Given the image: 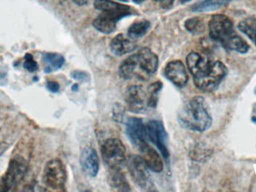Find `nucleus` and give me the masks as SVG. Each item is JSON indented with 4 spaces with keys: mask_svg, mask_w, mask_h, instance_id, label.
<instances>
[{
    "mask_svg": "<svg viewBox=\"0 0 256 192\" xmlns=\"http://www.w3.org/2000/svg\"><path fill=\"white\" fill-rule=\"evenodd\" d=\"M186 65L196 87L204 93L216 90L228 74V69L222 62L208 60L196 52L188 54Z\"/></svg>",
    "mask_w": 256,
    "mask_h": 192,
    "instance_id": "obj_1",
    "label": "nucleus"
},
{
    "mask_svg": "<svg viewBox=\"0 0 256 192\" xmlns=\"http://www.w3.org/2000/svg\"><path fill=\"white\" fill-rule=\"evenodd\" d=\"M159 59L149 48H142L120 65V75L124 80L147 81L158 69Z\"/></svg>",
    "mask_w": 256,
    "mask_h": 192,
    "instance_id": "obj_2",
    "label": "nucleus"
},
{
    "mask_svg": "<svg viewBox=\"0 0 256 192\" xmlns=\"http://www.w3.org/2000/svg\"><path fill=\"white\" fill-rule=\"evenodd\" d=\"M178 121L182 127L191 131L203 132L209 129L212 118L204 98L196 96L190 100L179 112Z\"/></svg>",
    "mask_w": 256,
    "mask_h": 192,
    "instance_id": "obj_3",
    "label": "nucleus"
},
{
    "mask_svg": "<svg viewBox=\"0 0 256 192\" xmlns=\"http://www.w3.org/2000/svg\"><path fill=\"white\" fill-rule=\"evenodd\" d=\"M28 162L24 157L16 155L10 159L7 170L0 177V192L10 191L18 186L28 171Z\"/></svg>",
    "mask_w": 256,
    "mask_h": 192,
    "instance_id": "obj_4",
    "label": "nucleus"
},
{
    "mask_svg": "<svg viewBox=\"0 0 256 192\" xmlns=\"http://www.w3.org/2000/svg\"><path fill=\"white\" fill-rule=\"evenodd\" d=\"M102 155L110 170L122 169L126 162V146L117 138L105 140L102 146Z\"/></svg>",
    "mask_w": 256,
    "mask_h": 192,
    "instance_id": "obj_5",
    "label": "nucleus"
},
{
    "mask_svg": "<svg viewBox=\"0 0 256 192\" xmlns=\"http://www.w3.org/2000/svg\"><path fill=\"white\" fill-rule=\"evenodd\" d=\"M67 173L64 164L60 159H52L45 165L44 183L54 190H63L66 186Z\"/></svg>",
    "mask_w": 256,
    "mask_h": 192,
    "instance_id": "obj_6",
    "label": "nucleus"
},
{
    "mask_svg": "<svg viewBox=\"0 0 256 192\" xmlns=\"http://www.w3.org/2000/svg\"><path fill=\"white\" fill-rule=\"evenodd\" d=\"M126 163L130 175L138 186L144 189H148L152 187L148 167L141 156L130 155Z\"/></svg>",
    "mask_w": 256,
    "mask_h": 192,
    "instance_id": "obj_7",
    "label": "nucleus"
},
{
    "mask_svg": "<svg viewBox=\"0 0 256 192\" xmlns=\"http://www.w3.org/2000/svg\"><path fill=\"white\" fill-rule=\"evenodd\" d=\"M208 29L210 38L221 44L236 33L231 18L220 14L212 17L208 23Z\"/></svg>",
    "mask_w": 256,
    "mask_h": 192,
    "instance_id": "obj_8",
    "label": "nucleus"
},
{
    "mask_svg": "<svg viewBox=\"0 0 256 192\" xmlns=\"http://www.w3.org/2000/svg\"><path fill=\"white\" fill-rule=\"evenodd\" d=\"M124 99L128 110L132 113H142L150 107L148 90H144L142 86L130 87L126 91Z\"/></svg>",
    "mask_w": 256,
    "mask_h": 192,
    "instance_id": "obj_9",
    "label": "nucleus"
},
{
    "mask_svg": "<svg viewBox=\"0 0 256 192\" xmlns=\"http://www.w3.org/2000/svg\"><path fill=\"white\" fill-rule=\"evenodd\" d=\"M146 129L147 140H150L156 146L165 159H168L170 158V152L167 146L168 134L162 122L159 120L150 121L146 124Z\"/></svg>",
    "mask_w": 256,
    "mask_h": 192,
    "instance_id": "obj_10",
    "label": "nucleus"
},
{
    "mask_svg": "<svg viewBox=\"0 0 256 192\" xmlns=\"http://www.w3.org/2000/svg\"><path fill=\"white\" fill-rule=\"evenodd\" d=\"M126 132L131 143L138 149L147 143L146 125L140 118L130 117L128 119Z\"/></svg>",
    "mask_w": 256,
    "mask_h": 192,
    "instance_id": "obj_11",
    "label": "nucleus"
},
{
    "mask_svg": "<svg viewBox=\"0 0 256 192\" xmlns=\"http://www.w3.org/2000/svg\"><path fill=\"white\" fill-rule=\"evenodd\" d=\"M164 74L168 81L179 88H183L188 84V72L180 60H174L168 63L166 66Z\"/></svg>",
    "mask_w": 256,
    "mask_h": 192,
    "instance_id": "obj_12",
    "label": "nucleus"
},
{
    "mask_svg": "<svg viewBox=\"0 0 256 192\" xmlns=\"http://www.w3.org/2000/svg\"><path fill=\"white\" fill-rule=\"evenodd\" d=\"M82 170L90 176H96L99 171V158L97 151L92 146H87L82 149L80 157Z\"/></svg>",
    "mask_w": 256,
    "mask_h": 192,
    "instance_id": "obj_13",
    "label": "nucleus"
},
{
    "mask_svg": "<svg viewBox=\"0 0 256 192\" xmlns=\"http://www.w3.org/2000/svg\"><path fill=\"white\" fill-rule=\"evenodd\" d=\"M94 6L97 10L112 14L121 19L135 13V10L130 6L116 3L112 0H96Z\"/></svg>",
    "mask_w": 256,
    "mask_h": 192,
    "instance_id": "obj_14",
    "label": "nucleus"
},
{
    "mask_svg": "<svg viewBox=\"0 0 256 192\" xmlns=\"http://www.w3.org/2000/svg\"><path fill=\"white\" fill-rule=\"evenodd\" d=\"M138 149L141 152L142 158L150 170L155 173L162 171L164 169V162L154 149L149 146L148 143H146L138 148Z\"/></svg>",
    "mask_w": 256,
    "mask_h": 192,
    "instance_id": "obj_15",
    "label": "nucleus"
},
{
    "mask_svg": "<svg viewBox=\"0 0 256 192\" xmlns=\"http://www.w3.org/2000/svg\"><path fill=\"white\" fill-rule=\"evenodd\" d=\"M122 20L116 15L102 12L93 22V27L100 33L110 34L116 30L117 24Z\"/></svg>",
    "mask_w": 256,
    "mask_h": 192,
    "instance_id": "obj_16",
    "label": "nucleus"
},
{
    "mask_svg": "<svg viewBox=\"0 0 256 192\" xmlns=\"http://www.w3.org/2000/svg\"><path fill=\"white\" fill-rule=\"evenodd\" d=\"M131 39L122 34L117 35L111 42V51L116 56L126 55L132 52L136 48L137 45Z\"/></svg>",
    "mask_w": 256,
    "mask_h": 192,
    "instance_id": "obj_17",
    "label": "nucleus"
},
{
    "mask_svg": "<svg viewBox=\"0 0 256 192\" xmlns=\"http://www.w3.org/2000/svg\"><path fill=\"white\" fill-rule=\"evenodd\" d=\"M43 61L45 64V73H52L62 67L64 64V58L60 54L55 53H46L43 55Z\"/></svg>",
    "mask_w": 256,
    "mask_h": 192,
    "instance_id": "obj_18",
    "label": "nucleus"
},
{
    "mask_svg": "<svg viewBox=\"0 0 256 192\" xmlns=\"http://www.w3.org/2000/svg\"><path fill=\"white\" fill-rule=\"evenodd\" d=\"M222 45L227 49L232 50L240 54H246L250 50V45H248V42L238 35L236 34V33L230 36L222 44Z\"/></svg>",
    "mask_w": 256,
    "mask_h": 192,
    "instance_id": "obj_19",
    "label": "nucleus"
},
{
    "mask_svg": "<svg viewBox=\"0 0 256 192\" xmlns=\"http://www.w3.org/2000/svg\"><path fill=\"white\" fill-rule=\"evenodd\" d=\"M108 180H109L110 185L118 191H128L130 190L126 176L121 172V169L110 170Z\"/></svg>",
    "mask_w": 256,
    "mask_h": 192,
    "instance_id": "obj_20",
    "label": "nucleus"
},
{
    "mask_svg": "<svg viewBox=\"0 0 256 192\" xmlns=\"http://www.w3.org/2000/svg\"><path fill=\"white\" fill-rule=\"evenodd\" d=\"M238 29L256 45V18H248L240 21Z\"/></svg>",
    "mask_w": 256,
    "mask_h": 192,
    "instance_id": "obj_21",
    "label": "nucleus"
},
{
    "mask_svg": "<svg viewBox=\"0 0 256 192\" xmlns=\"http://www.w3.org/2000/svg\"><path fill=\"white\" fill-rule=\"evenodd\" d=\"M150 28V23L148 21L134 23L128 29V34L130 39H136L142 37Z\"/></svg>",
    "mask_w": 256,
    "mask_h": 192,
    "instance_id": "obj_22",
    "label": "nucleus"
},
{
    "mask_svg": "<svg viewBox=\"0 0 256 192\" xmlns=\"http://www.w3.org/2000/svg\"><path fill=\"white\" fill-rule=\"evenodd\" d=\"M227 0H204L202 3L192 8L196 12H207L218 10L227 4Z\"/></svg>",
    "mask_w": 256,
    "mask_h": 192,
    "instance_id": "obj_23",
    "label": "nucleus"
},
{
    "mask_svg": "<svg viewBox=\"0 0 256 192\" xmlns=\"http://www.w3.org/2000/svg\"><path fill=\"white\" fill-rule=\"evenodd\" d=\"M203 26L204 24L200 18H190V19L186 20L185 22V27L190 33H194L200 32V30H202Z\"/></svg>",
    "mask_w": 256,
    "mask_h": 192,
    "instance_id": "obj_24",
    "label": "nucleus"
},
{
    "mask_svg": "<svg viewBox=\"0 0 256 192\" xmlns=\"http://www.w3.org/2000/svg\"><path fill=\"white\" fill-rule=\"evenodd\" d=\"M24 67V69H26L28 72H31V73L37 72L38 69V65L37 62L34 60L32 54H26V55L25 56Z\"/></svg>",
    "mask_w": 256,
    "mask_h": 192,
    "instance_id": "obj_25",
    "label": "nucleus"
},
{
    "mask_svg": "<svg viewBox=\"0 0 256 192\" xmlns=\"http://www.w3.org/2000/svg\"><path fill=\"white\" fill-rule=\"evenodd\" d=\"M116 107H114V116L115 118L116 121L122 120L124 118V111L123 108L120 105V104H116Z\"/></svg>",
    "mask_w": 256,
    "mask_h": 192,
    "instance_id": "obj_26",
    "label": "nucleus"
},
{
    "mask_svg": "<svg viewBox=\"0 0 256 192\" xmlns=\"http://www.w3.org/2000/svg\"><path fill=\"white\" fill-rule=\"evenodd\" d=\"M46 88L48 89L50 92L51 93H56L60 91V86L58 83L55 82V81H49L46 84Z\"/></svg>",
    "mask_w": 256,
    "mask_h": 192,
    "instance_id": "obj_27",
    "label": "nucleus"
},
{
    "mask_svg": "<svg viewBox=\"0 0 256 192\" xmlns=\"http://www.w3.org/2000/svg\"><path fill=\"white\" fill-rule=\"evenodd\" d=\"M72 76L74 79L78 80V81H86L88 78L86 73L84 72H78V71L72 72Z\"/></svg>",
    "mask_w": 256,
    "mask_h": 192,
    "instance_id": "obj_28",
    "label": "nucleus"
},
{
    "mask_svg": "<svg viewBox=\"0 0 256 192\" xmlns=\"http://www.w3.org/2000/svg\"><path fill=\"white\" fill-rule=\"evenodd\" d=\"M78 88H79V87H78V84H74V85L72 87V90H73V91H78Z\"/></svg>",
    "mask_w": 256,
    "mask_h": 192,
    "instance_id": "obj_29",
    "label": "nucleus"
},
{
    "mask_svg": "<svg viewBox=\"0 0 256 192\" xmlns=\"http://www.w3.org/2000/svg\"><path fill=\"white\" fill-rule=\"evenodd\" d=\"M135 3H137V4H140V3H143V2L146 1V0H132Z\"/></svg>",
    "mask_w": 256,
    "mask_h": 192,
    "instance_id": "obj_30",
    "label": "nucleus"
},
{
    "mask_svg": "<svg viewBox=\"0 0 256 192\" xmlns=\"http://www.w3.org/2000/svg\"><path fill=\"white\" fill-rule=\"evenodd\" d=\"M191 0H180V2H182V3H189V2H190Z\"/></svg>",
    "mask_w": 256,
    "mask_h": 192,
    "instance_id": "obj_31",
    "label": "nucleus"
},
{
    "mask_svg": "<svg viewBox=\"0 0 256 192\" xmlns=\"http://www.w3.org/2000/svg\"><path fill=\"white\" fill-rule=\"evenodd\" d=\"M120 1L126 2L127 0H120Z\"/></svg>",
    "mask_w": 256,
    "mask_h": 192,
    "instance_id": "obj_32",
    "label": "nucleus"
},
{
    "mask_svg": "<svg viewBox=\"0 0 256 192\" xmlns=\"http://www.w3.org/2000/svg\"><path fill=\"white\" fill-rule=\"evenodd\" d=\"M155 1L160 2V0H155Z\"/></svg>",
    "mask_w": 256,
    "mask_h": 192,
    "instance_id": "obj_33",
    "label": "nucleus"
},
{
    "mask_svg": "<svg viewBox=\"0 0 256 192\" xmlns=\"http://www.w3.org/2000/svg\"><path fill=\"white\" fill-rule=\"evenodd\" d=\"M227 1H228V2L232 1V0H227Z\"/></svg>",
    "mask_w": 256,
    "mask_h": 192,
    "instance_id": "obj_34",
    "label": "nucleus"
},
{
    "mask_svg": "<svg viewBox=\"0 0 256 192\" xmlns=\"http://www.w3.org/2000/svg\"><path fill=\"white\" fill-rule=\"evenodd\" d=\"M255 93L256 94V90H255Z\"/></svg>",
    "mask_w": 256,
    "mask_h": 192,
    "instance_id": "obj_35",
    "label": "nucleus"
}]
</instances>
